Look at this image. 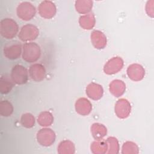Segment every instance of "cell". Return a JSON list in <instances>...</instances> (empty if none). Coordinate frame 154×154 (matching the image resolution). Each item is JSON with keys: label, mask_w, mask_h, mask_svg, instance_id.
Returning a JSON list of instances; mask_svg holds the SVG:
<instances>
[{"label": "cell", "mask_w": 154, "mask_h": 154, "mask_svg": "<svg viewBox=\"0 0 154 154\" xmlns=\"http://www.w3.org/2000/svg\"><path fill=\"white\" fill-rule=\"evenodd\" d=\"M40 47L35 42H26L23 46L22 58L28 63H34L40 57Z\"/></svg>", "instance_id": "cell-1"}, {"label": "cell", "mask_w": 154, "mask_h": 154, "mask_svg": "<svg viewBox=\"0 0 154 154\" xmlns=\"http://www.w3.org/2000/svg\"><path fill=\"white\" fill-rule=\"evenodd\" d=\"M18 31V25L13 19L5 18L1 20L0 23V32L4 38L11 39L17 35Z\"/></svg>", "instance_id": "cell-2"}, {"label": "cell", "mask_w": 154, "mask_h": 154, "mask_svg": "<svg viewBox=\"0 0 154 154\" xmlns=\"http://www.w3.org/2000/svg\"><path fill=\"white\" fill-rule=\"evenodd\" d=\"M16 13L20 19L28 21L35 16L36 9L31 2H22L18 5L16 8Z\"/></svg>", "instance_id": "cell-3"}, {"label": "cell", "mask_w": 154, "mask_h": 154, "mask_svg": "<svg viewBox=\"0 0 154 154\" xmlns=\"http://www.w3.org/2000/svg\"><path fill=\"white\" fill-rule=\"evenodd\" d=\"M56 135L51 128H44L40 129L36 135L37 142L42 146L48 147L53 144L55 141Z\"/></svg>", "instance_id": "cell-4"}, {"label": "cell", "mask_w": 154, "mask_h": 154, "mask_svg": "<svg viewBox=\"0 0 154 154\" xmlns=\"http://www.w3.org/2000/svg\"><path fill=\"white\" fill-rule=\"evenodd\" d=\"M39 35L38 28L31 23L23 25L18 34V37L22 42H31L37 38Z\"/></svg>", "instance_id": "cell-5"}, {"label": "cell", "mask_w": 154, "mask_h": 154, "mask_svg": "<svg viewBox=\"0 0 154 154\" xmlns=\"http://www.w3.org/2000/svg\"><path fill=\"white\" fill-rule=\"evenodd\" d=\"M10 77L14 84L22 85L28 81V72L24 66L17 64L12 68Z\"/></svg>", "instance_id": "cell-6"}, {"label": "cell", "mask_w": 154, "mask_h": 154, "mask_svg": "<svg viewBox=\"0 0 154 154\" xmlns=\"http://www.w3.org/2000/svg\"><path fill=\"white\" fill-rule=\"evenodd\" d=\"M123 67V60L120 57L109 59L103 67V72L107 75H114L120 72Z\"/></svg>", "instance_id": "cell-7"}, {"label": "cell", "mask_w": 154, "mask_h": 154, "mask_svg": "<svg viewBox=\"0 0 154 154\" xmlns=\"http://www.w3.org/2000/svg\"><path fill=\"white\" fill-rule=\"evenodd\" d=\"M114 111L119 118L122 119L127 118L131 111L130 102L126 99H119L115 104Z\"/></svg>", "instance_id": "cell-8"}, {"label": "cell", "mask_w": 154, "mask_h": 154, "mask_svg": "<svg viewBox=\"0 0 154 154\" xmlns=\"http://www.w3.org/2000/svg\"><path fill=\"white\" fill-rule=\"evenodd\" d=\"M38 13L45 19H51L55 16L57 8L55 4L51 1H42L38 7Z\"/></svg>", "instance_id": "cell-9"}, {"label": "cell", "mask_w": 154, "mask_h": 154, "mask_svg": "<svg viewBox=\"0 0 154 154\" xmlns=\"http://www.w3.org/2000/svg\"><path fill=\"white\" fill-rule=\"evenodd\" d=\"M23 48L20 43L17 42L10 43L4 48V54L9 60H14L18 59L22 54Z\"/></svg>", "instance_id": "cell-10"}, {"label": "cell", "mask_w": 154, "mask_h": 154, "mask_svg": "<svg viewBox=\"0 0 154 154\" xmlns=\"http://www.w3.org/2000/svg\"><path fill=\"white\" fill-rule=\"evenodd\" d=\"M126 72L129 79L134 81H140L142 80L145 75L144 67L137 63L129 65L127 69Z\"/></svg>", "instance_id": "cell-11"}, {"label": "cell", "mask_w": 154, "mask_h": 154, "mask_svg": "<svg viewBox=\"0 0 154 154\" xmlns=\"http://www.w3.org/2000/svg\"><path fill=\"white\" fill-rule=\"evenodd\" d=\"M91 42L93 46L97 49H102L107 44V39L104 33L99 30H94L90 35Z\"/></svg>", "instance_id": "cell-12"}, {"label": "cell", "mask_w": 154, "mask_h": 154, "mask_svg": "<svg viewBox=\"0 0 154 154\" xmlns=\"http://www.w3.org/2000/svg\"><path fill=\"white\" fill-rule=\"evenodd\" d=\"M29 75L30 78L34 81H42L45 79L46 76L45 68L41 64H33L29 67Z\"/></svg>", "instance_id": "cell-13"}, {"label": "cell", "mask_w": 154, "mask_h": 154, "mask_svg": "<svg viewBox=\"0 0 154 154\" xmlns=\"http://www.w3.org/2000/svg\"><path fill=\"white\" fill-rule=\"evenodd\" d=\"M75 108L78 114L81 116H87L92 110V105L87 98L81 97L76 100Z\"/></svg>", "instance_id": "cell-14"}, {"label": "cell", "mask_w": 154, "mask_h": 154, "mask_svg": "<svg viewBox=\"0 0 154 154\" xmlns=\"http://www.w3.org/2000/svg\"><path fill=\"white\" fill-rule=\"evenodd\" d=\"M86 94L87 96L94 100L101 99L103 94V89L102 87L95 82L90 83L86 87Z\"/></svg>", "instance_id": "cell-15"}, {"label": "cell", "mask_w": 154, "mask_h": 154, "mask_svg": "<svg viewBox=\"0 0 154 154\" xmlns=\"http://www.w3.org/2000/svg\"><path fill=\"white\" fill-rule=\"evenodd\" d=\"M109 90L114 96L119 97L124 94L126 90V84L122 80L115 79L109 84Z\"/></svg>", "instance_id": "cell-16"}, {"label": "cell", "mask_w": 154, "mask_h": 154, "mask_svg": "<svg viewBox=\"0 0 154 154\" xmlns=\"http://www.w3.org/2000/svg\"><path fill=\"white\" fill-rule=\"evenodd\" d=\"M79 23L80 26L84 29H91L96 23L94 15L92 13H89L80 16L79 19Z\"/></svg>", "instance_id": "cell-17"}, {"label": "cell", "mask_w": 154, "mask_h": 154, "mask_svg": "<svg viewBox=\"0 0 154 154\" xmlns=\"http://www.w3.org/2000/svg\"><path fill=\"white\" fill-rule=\"evenodd\" d=\"M91 133L94 140H102L107 134V129L103 124L94 123L91 126Z\"/></svg>", "instance_id": "cell-18"}, {"label": "cell", "mask_w": 154, "mask_h": 154, "mask_svg": "<svg viewBox=\"0 0 154 154\" xmlns=\"http://www.w3.org/2000/svg\"><path fill=\"white\" fill-rule=\"evenodd\" d=\"M93 1L90 0H78L75 1V7L77 12L82 14L89 13L93 8Z\"/></svg>", "instance_id": "cell-19"}, {"label": "cell", "mask_w": 154, "mask_h": 154, "mask_svg": "<svg viewBox=\"0 0 154 154\" xmlns=\"http://www.w3.org/2000/svg\"><path fill=\"white\" fill-rule=\"evenodd\" d=\"M90 149L94 154H104L107 152L108 144L103 139L95 140L91 144Z\"/></svg>", "instance_id": "cell-20"}, {"label": "cell", "mask_w": 154, "mask_h": 154, "mask_svg": "<svg viewBox=\"0 0 154 154\" xmlns=\"http://www.w3.org/2000/svg\"><path fill=\"white\" fill-rule=\"evenodd\" d=\"M14 82L11 77L8 75H4L0 78V92L2 94H8L12 90Z\"/></svg>", "instance_id": "cell-21"}, {"label": "cell", "mask_w": 154, "mask_h": 154, "mask_svg": "<svg viewBox=\"0 0 154 154\" xmlns=\"http://www.w3.org/2000/svg\"><path fill=\"white\" fill-rule=\"evenodd\" d=\"M57 151L59 154H73L75 152V145L70 140H63L60 143Z\"/></svg>", "instance_id": "cell-22"}, {"label": "cell", "mask_w": 154, "mask_h": 154, "mask_svg": "<svg viewBox=\"0 0 154 154\" xmlns=\"http://www.w3.org/2000/svg\"><path fill=\"white\" fill-rule=\"evenodd\" d=\"M37 123L43 127L51 126L54 122V116L51 112L48 111L41 112L37 117Z\"/></svg>", "instance_id": "cell-23"}, {"label": "cell", "mask_w": 154, "mask_h": 154, "mask_svg": "<svg viewBox=\"0 0 154 154\" xmlns=\"http://www.w3.org/2000/svg\"><path fill=\"white\" fill-rule=\"evenodd\" d=\"M106 141L108 144L107 153L117 154L119 152V143L116 138L109 137L106 140Z\"/></svg>", "instance_id": "cell-24"}, {"label": "cell", "mask_w": 154, "mask_h": 154, "mask_svg": "<svg viewBox=\"0 0 154 154\" xmlns=\"http://www.w3.org/2000/svg\"><path fill=\"white\" fill-rule=\"evenodd\" d=\"M139 153L138 146L132 141H126L122 147V153L123 154H137Z\"/></svg>", "instance_id": "cell-25"}, {"label": "cell", "mask_w": 154, "mask_h": 154, "mask_svg": "<svg viewBox=\"0 0 154 154\" xmlns=\"http://www.w3.org/2000/svg\"><path fill=\"white\" fill-rule=\"evenodd\" d=\"M13 112V106L10 102L7 100L0 102V114L3 117H9Z\"/></svg>", "instance_id": "cell-26"}, {"label": "cell", "mask_w": 154, "mask_h": 154, "mask_svg": "<svg viewBox=\"0 0 154 154\" xmlns=\"http://www.w3.org/2000/svg\"><path fill=\"white\" fill-rule=\"evenodd\" d=\"M20 123L24 128H31L35 125V118L31 113L23 114L20 118Z\"/></svg>", "instance_id": "cell-27"}, {"label": "cell", "mask_w": 154, "mask_h": 154, "mask_svg": "<svg viewBox=\"0 0 154 154\" xmlns=\"http://www.w3.org/2000/svg\"><path fill=\"white\" fill-rule=\"evenodd\" d=\"M153 3L154 1H148L146 5V11L147 15L151 17H153Z\"/></svg>", "instance_id": "cell-28"}]
</instances>
